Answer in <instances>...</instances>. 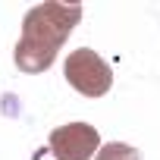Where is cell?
Returning a JSON list of instances; mask_svg holds the SVG:
<instances>
[{
  "mask_svg": "<svg viewBox=\"0 0 160 160\" xmlns=\"http://www.w3.org/2000/svg\"><path fill=\"white\" fill-rule=\"evenodd\" d=\"M63 72H66V82L78 94H85V98H101L113 85V72H110L107 60L101 53H94L91 47L72 50L69 60H66V66H63Z\"/></svg>",
  "mask_w": 160,
  "mask_h": 160,
  "instance_id": "2",
  "label": "cell"
},
{
  "mask_svg": "<svg viewBox=\"0 0 160 160\" xmlns=\"http://www.w3.org/2000/svg\"><path fill=\"white\" fill-rule=\"evenodd\" d=\"M94 160H138V151H135L132 144L113 141V144H104V148L94 154Z\"/></svg>",
  "mask_w": 160,
  "mask_h": 160,
  "instance_id": "4",
  "label": "cell"
},
{
  "mask_svg": "<svg viewBox=\"0 0 160 160\" xmlns=\"http://www.w3.org/2000/svg\"><path fill=\"white\" fill-rule=\"evenodd\" d=\"M82 19L78 3H38L22 19V35L16 44V66L28 75H38L53 66L57 50L72 35V28Z\"/></svg>",
  "mask_w": 160,
  "mask_h": 160,
  "instance_id": "1",
  "label": "cell"
},
{
  "mask_svg": "<svg viewBox=\"0 0 160 160\" xmlns=\"http://www.w3.org/2000/svg\"><path fill=\"white\" fill-rule=\"evenodd\" d=\"M57 160H91L101 151V135L88 122H69L50 132L47 138Z\"/></svg>",
  "mask_w": 160,
  "mask_h": 160,
  "instance_id": "3",
  "label": "cell"
}]
</instances>
